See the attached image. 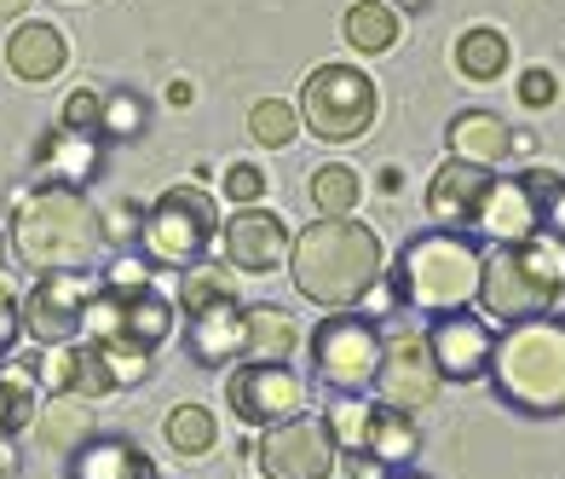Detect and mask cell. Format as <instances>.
I'll return each mask as SVG.
<instances>
[{
    "label": "cell",
    "instance_id": "3",
    "mask_svg": "<svg viewBox=\"0 0 565 479\" xmlns=\"http://www.w3.org/2000/svg\"><path fill=\"white\" fill-rule=\"evenodd\" d=\"M105 243V220L75 185H41L12 220V248L30 272H87Z\"/></svg>",
    "mask_w": 565,
    "mask_h": 479
},
{
    "label": "cell",
    "instance_id": "27",
    "mask_svg": "<svg viewBox=\"0 0 565 479\" xmlns=\"http://www.w3.org/2000/svg\"><path fill=\"white\" fill-rule=\"evenodd\" d=\"M375 405H381V398H375ZM416 450H422L416 416L381 405V411H375V434H370V457H375L381 468H404V462H416Z\"/></svg>",
    "mask_w": 565,
    "mask_h": 479
},
{
    "label": "cell",
    "instance_id": "42",
    "mask_svg": "<svg viewBox=\"0 0 565 479\" xmlns=\"http://www.w3.org/2000/svg\"><path fill=\"white\" fill-rule=\"evenodd\" d=\"M18 468V450H12V434H0V479H12Z\"/></svg>",
    "mask_w": 565,
    "mask_h": 479
},
{
    "label": "cell",
    "instance_id": "43",
    "mask_svg": "<svg viewBox=\"0 0 565 479\" xmlns=\"http://www.w3.org/2000/svg\"><path fill=\"white\" fill-rule=\"evenodd\" d=\"M381 479H422V473H416V468H387Z\"/></svg>",
    "mask_w": 565,
    "mask_h": 479
},
{
    "label": "cell",
    "instance_id": "7",
    "mask_svg": "<svg viewBox=\"0 0 565 479\" xmlns=\"http://www.w3.org/2000/svg\"><path fill=\"white\" fill-rule=\"evenodd\" d=\"M145 255L162 266H196L202 248L220 237V209L202 185H173L157 196V209L145 214Z\"/></svg>",
    "mask_w": 565,
    "mask_h": 479
},
{
    "label": "cell",
    "instance_id": "44",
    "mask_svg": "<svg viewBox=\"0 0 565 479\" xmlns=\"http://www.w3.org/2000/svg\"><path fill=\"white\" fill-rule=\"evenodd\" d=\"M23 12V0H0V18H18Z\"/></svg>",
    "mask_w": 565,
    "mask_h": 479
},
{
    "label": "cell",
    "instance_id": "23",
    "mask_svg": "<svg viewBox=\"0 0 565 479\" xmlns=\"http://www.w3.org/2000/svg\"><path fill=\"white\" fill-rule=\"evenodd\" d=\"M35 427H41V445H46V450H58V457H75V450H82V445L93 439L87 398L58 393V405H46V411L35 416Z\"/></svg>",
    "mask_w": 565,
    "mask_h": 479
},
{
    "label": "cell",
    "instance_id": "25",
    "mask_svg": "<svg viewBox=\"0 0 565 479\" xmlns=\"http://www.w3.org/2000/svg\"><path fill=\"white\" fill-rule=\"evenodd\" d=\"M398 41V12L387 7V0H352L347 7V46L352 53H387V46Z\"/></svg>",
    "mask_w": 565,
    "mask_h": 479
},
{
    "label": "cell",
    "instance_id": "34",
    "mask_svg": "<svg viewBox=\"0 0 565 479\" xmlns=\"http://www.w3.org/2000/svg\"><path fill=\"white\" fill-rule=\"evenodd\" d=\"M93 347L105 352L116 387H134V382H145V375H150V347H139V341H93Z\"/></svg>",
    "mask_w": 565,
    "mask_h": 479
},
{
    "label": "cell",
    "instance_id": "1",
    "mask_svg": "<svg viewBox=\"0 0 565 479\" xmlns=\"http://www.w3.org/2000/svg\"><path fill=\"white\" fill-rule=\"evenodd\" d=\"M289 272H295V289L312 307L347 312L381 284V237L370 225H358L352 214H341V220L318 214L306 232H295Z\"/></svg>",
    "mask_w": 565,
    "mask_h": 479
},
{
    "label": "cell",
    "instance_id": "13",
    "mask_svg": "<svg viewBox=\"0 0 565 479\" xmlns=\"http://www.w3.org/2000/svg\"><path fill=\"white\" fill-rule=\"evenodd\" d=\"M427 352H433V370H439V382H484L491 375V352H497V336L491 323H479L468 307L461 312H439L427 330Z\"/></svg>",
    "mask_w": 565,
    "mask_h": 479
},
{
    "label": "cell",
    "instance_id": "2",
    "mask_svg": "<svg viewBox=\"0 0 565 479\" xmlns=\"http://www.w3.org/2000/svg\"><path fill=\"white\" fill-rule=\"evenodd\" d=\"M491 387L520 416H565V318L508 323L491 352Z\"/></svg>",
    "mask_w": 565,
    "mask_h": 479
},
{
    "label": "cell",
    "instance_id": "14",
    "mask_svg": "<svg viewBox=\"0 0 565 479\" xmlns=\"http://www.w3.org/2000/svg\"><path fill=\"white\" fill-rule=\"evenodd\" d=\"M468 232L491 237V243H525L536 232H548V209H543V196L531 191V180H491Z\"/></svg>",
    "mask_w": 565,
    "mask_h": 479
},
{
    "label": "cell",
    "instance_id": "17",
    "mask_svg": "<svg viewBox=\"0 0 565 479\" xmlns=\"http://www.w3.org/2000/svg\"><path fill=\"white\" fill-rule=\"evenodd\" d=\"M185 341L202 364H243V307L237 295H220L209 307H191L185 312Z\"/></svg>",
    "mask_w": 565,
    "mask_h": 479
},
{
    "label": "cell",
    "instance_id": "18",
    "mask_svg": "<svg viewBox=\"0 0 565 479\" xmlns=\"http://www.w3.org/2000/svg\"><path fill=\"white\" fill-rule=\"evenodd\" d=\"M70 64V46L53 23H18L7 41V70L18 82H53V75Z\"/></svg>",
    "mask_w": 565,
    "mask_h": 479
},
{
    "label": "cell",
    "instance_id": "32",
    "mask_svg": "<svg viewBox=\"0 0 565 479\" xmlns=\"http://www.w3.org/2000/svg\"><path fill=\"white\" fill-rule=\"evenodd\" d=\"M105 393H116V375H110V364H105V352H98L93 341L82 347L75 341V375H70V398H105Z\"/></svg>",
    "mask_w": 565,
    "mask_h": 479
},
{
    "label": "cell",
    "instance_id": "29",
    "mask_svg": "<svg viewBox=\"0 0 565 479\" xmlns=\"http://www.w3.org/2000/svg\"><path fill=\"white\" fill-rule=\"evenodd\" d=\"M162 434H168V445L179 450V457H209V450L220 445V422H214V411H202V405H173L168 422H162Z\"/></svg>",
    "mask_w": 565,
    "mask_h": 479
},
{
    "label": "cell",
    "instance_id": "35",
    "mask_svg": "<svg viewBox=\"0 0 565 479\" xmlns=\"http://www.w3.org/2000/svg\"><path fill=\"white\" fill-rule=\"evenodd\" d=\"M220 295H231V266H225V272H220V266H196L185 284H179L185 312H191V307H209V300H220Z\"/></svg>",
    "mask_w": 565,
    "mask_h": 479
},
{
    "label": "cell",
    "instance_id": "26",
    "mask_svg": "<svg viewBox=\"0 0 565 479\" xmlns=\"http://www.w3.org/2000/svg\"><path fill=\"white\" fill-rule=\"evenodd\" d=\"M121 336L139 341V347H162L173 336V307L157 289H134L121 295Z\"/></svg>",
    "mask_w": 565,
    "mask_h": 479
},
{
    "label": "cell",
    "instance_id": "47",
    "mask_svg": "<svg viewBox=\"0 0 565 479\" xmlns=\"http://www.w3.org/2000/svg\"><path fill=\"white\" fill-rule=\"evenodd\" d=\"M0 434H7V427H0Z\"/></svg>",
    "mask_w": 565,
    "mask_h": 479
},
{
    "label": "cell",
    "instance_id": "12",
    "mask_svg": "<svg viewBox=\"0 0 565 479\" xmlns=\"http://www.w3.org/2000/svg\"><path fill=\"white\" fill-rule=\"evenodd\" d=\"M375 398L381 405H393L404 416L427 411L433 398H439V370H433V352H427V336L404 330L387 341L381 352V370H375Z\"/></svg>",
    "mask_w": 565,
    "mask_h": 479
},
{
    "label": "cell",
    "instance_id": "31",
    "mask_svg": "<svg viewBox=\"0 0 565 479\" xmlns=\"http://www.w3.org/2000/svg\"><path fill=\"white\" fill-rule=\"evenodd\" d=\"M306 191H312V209H318L323 220H341V214H352V209H358V173H352V168H341V162L318 168Z\"/></svg>",
    "mask_w": 565,
    "mask_h": 479
},
{
    "label": "cell",
    "instance_id": "40",
    "mask_svg": "<svg viewBox=\"0 0 565 479\" xmlns=\"http://www.w3.org/2000/svg\"><path fill=\"white\" fill-rule=\"evenodd\" d=\"M18 330H23V307H18V300H12L7 289H0V352H7V347L18 341Z\"/></svg>",
    "mask_w": 565,
    "mask_h": 479
},
{
    "label": "cell",
    "instance_id": "19",
    "mask_svg": "<svg viewBox=\"0 0 565 479\" xmlns=\"http://www.w3.org/2000/svg\"><path fill=\"white\" fill-rule=\"evenodd\" d=\"M300 330L277 307H243V364H289Z\"/></svg>",
    "mask_w": 565,
    "mask_h": 479
},
{
    "label": "cell",
    "instance_id": "39",
    "mask_svg": "<svg viewBox=\"0 0 565 479\" xmlns=\"http://www.w3.org/2000/svg\"><path fill=\"white\" fill-rule=\"evenodd\" d=\"M554 93H559V82H554L548 70H525V75H520V98H525L531 110H548Z\"/></svg>",
    "mask_w": 565,
    "mask_h": 479
},
{
    "label": "cell",
    "instance_id": "46",
    "mask_svg": "<svg viewBox=\"0 0 565 479\" xmlns=\"http://www.w3.org/2000/svg\"><path fill=\"white\" fill-rule=\"evenodd\" d=\"M0 243H7V232H0Z\"/></svg>",
    "mask_w": 565,
    "mask_h": 479
},
{
    "label": "cell",
    "instance_id": "41",
    "mask_svg": "<svg viewBox=\"0 0 565 479\" xmlns=\"http://www.w3.org/2000/svg\"><path fill=\"white\" fill-rule=\"evenodd\" d=\"M191 98H196V87L185 82V75H179V82H168V105H173V110H185Z\"/></svg>",
    "mask_w": 565,
    "mask_h": 479
},
{
    "label": "cell",
    "instance_id": "24",
    "mask_svg": "<svg viewBox=\"0 0 565 479\" xmlns=\"http://www.w3.org/2000/svg\"><path fill=\"white\" fill-rule=\"evenodd\" d=\"M35 416H41V382H35V364L18 359L0 370V427L23 434V427H35Z\"/></svg>",
    "mask_w": 565,
    "mask_h": 479
},
{
    "label": "cell",
    "instance_id": "28",
    "mask_svg": "<svg viewBox=\"0 0 565 479\" xmlns=\"http://www.w3.org/2000/svg\"><path fill=\"white\" fill-rule=\"evenodd\" d=\"M508 58H513V46H508L502 30H468L456 41V70L468 75V82H497L508 70Z\"/></svg>",
    "mask_w": 565,
    "mask_h": 479
},
{
    "label": "cell",
    "instance_id": "9",
    "mask_svg": "<svg viewBox=\"0 0 565 479\" xmlns=\"http://www.w3.org/2000/svg\"><path fill=\"white\" fill-rule=\"evenodd\" d=\"M254 462H260L266 479H329L341 468V445H335V434H329L323 416L295 411V416L271 422L260 434Z\"/></svg>",
    "mask_w": 565,
    "mask_h": 479
},
{
    "label": "cell",
    "instance_id": "10",
    "mask_svg": "<svg viewBox=\"0 0 565 479\" xmlns=\"http://www.w3.org/2000/svg\"><path fill=\"white\" fill-rule=\"evenodd\" d=\"M105 289L87 272H41V284L23 300V330H30L41 347H64L82 336L87 323V300Z\"/></svg>",
    "mask_w": 565,
    "mask_h": 479
},
{
    "label": "cell",
    "instance_id": "4",
    "mask_svg": "<svg viewBox=\"0 0 565 479\" xmlns=\"http://www.w3.org/2000/svg\"><path fill=\"white\" fill-rule=\"evenodd\" d=\"M565 295V243L559 232H536L525 243H497L479 272V307L497 323H525L554 312Z\"/></svg>",
    "mask_w": 565,
    "mask_h": 479
},
{
    "label": "cell",
    "instance_id": "22",
    "mask_svg": "<svg viewBox=\"0 0 565 479\" xmlns=\"http://www.w3.org/2000/svg\"><path fill=\"white\" fill-rule=\"evenodd\" d=\"M41 168H46V185H75L82 191L93 180V168H98V139L58 128L53 139L41 145Z\"/></svg>",
    "mask_w": 565,
    "mask_h": 479
},
{
    "label": "cell",
    "instance_id": "8",
    "mask_svg": "<svg viewBox=\"0 0 565 479\" xmlns=\"http://www.w3.org/2000/svg\"><path fill=\"white\" fill-rule=\"evenodd\" d=\"M381 352H387V336H381L375 318H364V312H335V318H323L318 336H312L318 382L335 387V393H370L375 370H381Z\"/></svg>",
    "mask_w": 565,
    "mask_h": 479
},
{
    "label": "cell",
    "instance_id": "38",
    "mask_svg": "<svg viewBox=\"0 0 565 479\" xmlns=\"http://www.w3.org/2000/svg\"><path fill=\"white\" fill-rule=\"evenodd\" d=\"M105 289H116V295H134V289H150V266L145 260H134V255H121V260H110V272L98 277Z\"/></svg>",
    "mask_w": 565,
    "mask_h": 479
},
{
    "label": "cell",
    "instance_id": "36",
    "mask_svg": "<svg viewBox=\"0 0 565 479\" xmlns=\"http://www.w3.org/2000/svg\"><path fill=\"white\" fill-rule=\"evenodd\" d=\"M98 121H105V93H93V87L70 93V105H64V121H58V128H70V134H87V139H98Z\"/></svg>",
    "mask_w": 565,
    "mask_h": 479
},
{
    "label": "cell",
    "instance_id": "5",
    "mask_svg": "<svg viewBox=\"0 0 565 479\" xmlns=\"http://www.w3.org/2000/svg\"><path fill=\"white\" fill-rule=\"evenodd\" d=\"M479 272H484V248L468 232H422L404 243L398 272H393V289L404 307H416L427 318L439 312H461L479 300Z\"/></svg>",
    "mask_w": 565,
    "mask_h": 479
},
{
    "label": "cell",
    "instance_id": "15",
    "mask_svg": "<svg viewBox=\"0 0 565 479\" xmlns=\"http://www.w3.org/2000/svg\"><path fill=\"white\" fill-rule=\"evenodd\" d=\"M220 243H225V266H237V272H277V260L289 255L295 237H289V225H282L277 214L243 209V214H231Z\"/></svg>",
    "mask_w": 565,
    "mask_h": 479
},
{
    "label": "cell",
    "instance_id": "20",
    "mask_svg": "<svg viewBox=\"0 0 565 479\" xmlns=\"http://www.w3.org/2000/svg\"><path fill=\"white\" fill-rule=\"evenodd\" d=\"M70 479H157V468L134 439H87L70 457Z\"/></svg>",
    "mask_w": 565,
    "mask_h": 479
},
{
    "label": "cell",
    "instance_id": "37",
    "mask_svg": "<svg viewBox=\"0 0 565 479\" xmlns=\"http://www.w3.org/2000/svg\"><path fill=\"white\" fill-rule=\"evenodd\" d=\"M225 196H231V203H243V209H254L266 196V173L248 168V162H231L225 168Z\"/></svg>",
    "mask_w": 565,
    "mask_h": 479
},
{
    "label": "cell",
    "instance_id": "21",
    "mask_svg": "<svg viewBox=\"0 0 565 479\" xmlns=\"http://www.w3.org/2000/svg\"><path fill=\"white\" fill-rule=\"evenodd\" d=\"M450 157H461V162H479V168H497L502 157H508V121L497 116V110H461L456 121H450Z\"/></svg>",
    "mask_w": 565,
    "mask_h": 479
},
{
    "label": "cell",
    "instance_id": "45",
    "mask_svg": "<svg viewBox=\"0 0 565 479\" xmlns=\"http://www.w3.org/2000/svg\"><path fill=\"white\" fill-rule=\"evenodd\" d=\"M398 7H409V12H422V7H427V0H398Z\"/></svg>",
    "mask_w": 565,
    "mask_h": 479
},
{
    "label": "cell",
    "instance_id": "6",
    "mask_svg": "<svg viewBox=\"0 0 565 479\" xmlns=\"http://www.w3.org/2000/svg\"><path fill=\"white\" fill-rule=\"evenodd\" d=\"M381 116V87L358 64H323L300 87V121L329 145H352Z\"/></svg>",
    "mask_w": 565,
    "mask_h": 479
},
{
    "label": "cell",
    "instance_id": "11",
    "mask_svg": "<svg viewBox=\"0 0 565 479\" xmlns=\"http://www.w3.org/2000/svg\"><path fill=\"white\" fill-rule=\"evenodd\" d=\"M225 405L248 427H271L306 405V382L289 364H237L225 382Z\"/></svg>",
    "mask_w": 565,
    "mask_h": 479
},
{
    "label": "cell",
    "instance_id": "16",
    "mask_svg": "<svg viewBox=\"0 0 565 479\" xmlns=\"http://www.w3.org/2000/svg\"><path fill=\"white\" fill-rule=\"evenodd\" d=\"M497 173L491 168H479V162H461L450 157L439 173H433V185H427V214L433 225H450V232H468L479 203H484V191H491Z\"/></svg>",
    "mask_w": 565,
    "mask_h": 479
},
{
    "label": "cell",
    "instance_id": "30",
    "mask_svg": "<svg viewBox=\"0 0 565 479\" xmlns=\"http://www.w3.org/2000/svg\"><path fill=\"white\" fill-rule=\"evenodd\" d=\"M300 134V110L282 105V98H260V105L248 110V139L266 145V150H289Z\"/></svg>",
    "mask_w": 565,
    "mask_h": 479
},
{
    "label": "cell",
    "instance_id": "33",
    "mask_svg": "<svg viewBox=\"0 0 565 479\" xmlns=\"http://www.w3.org/2000/svg\"><path fill=\"white\" fill-rule=\"evenodd\" d=\"M139 134H145L139 93H105V121H98V139H139Z\"/></svg>",
    "mask_w": 565,
    "mask_h": 479
}]
</instances>
